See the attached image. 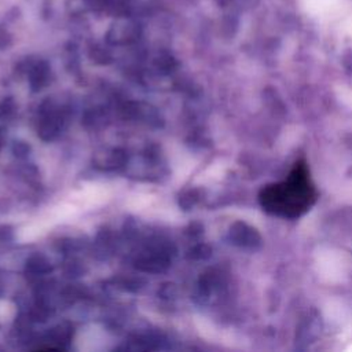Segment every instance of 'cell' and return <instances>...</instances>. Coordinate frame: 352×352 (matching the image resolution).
Wrapping results in <instances>:
<instances>
[{
	"label": "cell",
	"mask_w": 352,
	"mask_h": 352,
	"mask_svg": "<svg viewBox=\"0 0 352 352\" xmlns=\"http://www.w3.org/2000/svg\"><path fill=\"white\" fill-rule=\"evenodd\" d=\"M315 190L304 165H296L286 180L268 186L261 192L263 208L276 216L296 217L315 201Z\"/></svg>",
	"instance_id": "1"
},
{
	"label": "cell",
	"mask_w": 352,
	"mask_h": 352,
	"mask_svg": "<svg viewBox=\"0 0 352 352\" xmlns=\"http://www.w3.org/2000/svg\"><path fill=\"white\" fill-rule=\"evenodd\" d=\"M169 265V257L165 250L144 256L136 261V268L144 272H161Z\"/></svg>",
	"instance_id": "2"
},
{
	"label": "cell",
	"mask_w": 352,
	"mask_h": 352,
	"mask_svg": "<svg viewBox=\"0 0 352 352\" xmlns=\"http://www.w3.org/2000/svg\"><path fill=\"white\" fill-rule=\"evenodd\" d=\"M26 270L32 274H47L51 271L50 263L43 256H33L26 263Z\"/></svg>",
	"instance_id": "3"
},
{
	"label": "cell",
	"mask_w": 352,
	"mask_h": 352,
	"mask_svg": "<svg viewBox=\"0 0 352 352\" xmlns=\"http://www.w3.org/2000/svg\"><path fill=\"white\" fill-rule=\"evenodd\" d=\"M48 73H47V69L45 67H38L33 74H32V78H30V84L34 89H40L45 82H47V77Z\"/></svg>",
	"instance_id": "4"
},
{
	"label": "cell",
	"mask_w": 352,
	"mask_h": 352,
	"mask_svg": "<svg viewBox=\"0 0 352 352\" xmlns=\"http://www.w3.org/2000/svg\"><path fill=\"white\" fill-rule=\"evenodd\" d=\"M12 110H14V102L10 98L0 102V117L8 116L10 113H12Z\"/></svg>",
	"instance_id": "5"
}]
</instances>
